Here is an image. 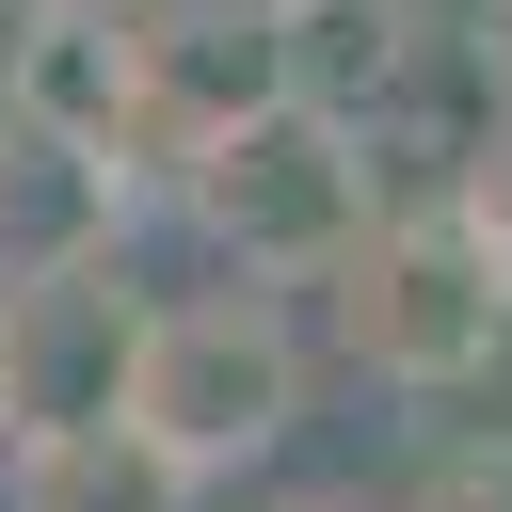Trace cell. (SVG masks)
<instances>
[{
    "mask_svg": "<svg viewBox=\"0 0 512 512\" xmlns=\"http://www.w3.org/2000/svg\"><path fill=\"white\" fill-rule=\"evenodd\" d=\"M288 416H304V336H288V304H272L256 272H208V288L144 304L128 432H144L192 496H224L240 464H272V448H288Z\"/></svg>",
    "mask_w": 512,
    "mask_h": 512,
    "instance_id": "1",
    "label": "cell"
},
{
    "mask_svg": "<svg viewBox=\"0 0 512 512\" xmlns=\"http://www.w3.org/2000/svg\"><path fill=\"white\" fill-rule=\"evenodd\" d=\"M176 208H192V240H208L224 272L320 288V272L352 256V224L384 208V160H368V128H336V112H304V96H256V112H224V128L176 160Z\"/></svg>",
    "mask_w": 512,
    "mask_h": 512,
    "instance_id": "2",
    "label": "cell"
},
{
    "mask_svg": "<svg viewBox=\"0 0 512 512\" xmlns=\"http://www.w3.org/2000/svg\"><path fill=\"white\" fill-rule=\"evenodd\" d=\"M320 288H336L352 368H368V384H400V400H464V384L512 352V288H496V256L464 240V208H448V192H384Z\"/></svg>",
    "mask_w": 512,
    "mask_h": 512,
    "instance_id": "3",
    "label": "cell"
},
{
    "mask_svg": "<svg viewBox=\"0 0 512 512\" xmlns=\"http://www.w3.org/2000/svg\"><path fill=\"white\" fill-rule=\"evenodd\" d=\"M144 272L128 240L112 256H64L32 288H0V448H48V432H112L128 416V352H144Z\"/></svg>",
    "mask_w": 512,
    "mask_h": 512,
    "instance_id": "4",
    "label": "cell"
},
{
    "mask_svg": "<svg viewBox=\"0 0 512 512\" xmlns=\"http://www.w3.org/2000/svg\"><path fill=\"white\" fill-rule=\"evenodd\" d=\"M256 32H272V96H304V112H336V128H400L416 112V64H432V32L400 16V0H256ZM464 48V32H448Z\"/></svg>",
    "mask_w": 512,
    "mask_h": 512,
    "instance_id": "5",
    "label": "cell"
},
{
    "mask_svg": "<svg viewBox=\"0 0 512 512\" xmlns=\"http://www.w3.org/2000/svg\"><path fill=\"white\" fill-rule=\"evenodd\" d=\"M128 160L112 144H80V128H32V112H0V288H32V272H64V256H112L128 240Z\"/></svg>",
    "mask_w": 512,
    "mask_h": 512,
    "instance_id": "6",
    "label": "cell"
},
{
    "mask_svg": "<svg viewBox=\"0 0 512 512\" xmlns=\"http://www.w3.org/2000/svg\"><path fill=\"white\" fill-rule=\"evenodd\" d=\"M0 112L112 144V128H128V16H48V0H0Z\"/></svg>",
    "mask_w": 512,
    "mask_h": 512,
    "instance_id": "7",
    "label": "cell"
},
{
    "mask_svg": "<svg viewBox=\"0 0 512 512\" xmlns=\"http://www.w3.org/2000/svg\"><path fill=\"white\" fill-rule=\"evenodd\" d=\"M0 512H192V480L112 416V432H48V448H0Z\"/></svg>",
    "mask_w": 512,
    "mask_h": 512,
    "instance_id": "8",
    "label": "cell"
},
{
    "mask_svg": "<svg viewBox=\"0 0 512 512\" xmlns=\"http://www.w3.org/2000/svg\"><path fill=\"white\" fill-rule=\"evenodd\" d=\"M448 208H464V240L496 256V288H512V96H480V128L448 144V176H432Z\"/></svg>",
    "mask_w": 512,
    "mask_h": 512,
    "instance_id": "9",
    "label": "cell"
},
{
    "mask_svg": "<svg viewBox=\"0 0 512 512\" xmlns=\"http://www.w3.org/2000/svg\"><path fill=\"white\" fill-rule=\"evenodd\" d=\"M400 512H512V464H432Z\"/></svg>",
    "mask_w": 512,
    "mask_h": 512,
    "instance_id": "10",
    "label": "cell"
},
{
    "mask_svg": "<svg viewBox=\"0 0 512 512\" xmlns=\"http://www.w3.org/2000/svg\"><path fill=\"white\" fill-rule=\"evenodd\" d=\"M464 48H480V80L512 96V0H480V16H464Z\"/></svg>",
    "mask_w": 512,
    "mask_h": 512,
    "instance_id": "11",
    "label": "cell"
},
{
    "mask_svg": "<svg viewBox=\"0 0 512 512\" xmlns=\"http://www.w3.org/2000/svg\"><path fill=\"white\" fill-rule=\"evenodd\" d=\"M256 512H368V496H256Z\"/></svg>",
    "mask_w": 512,
    "mask_h": 512,
    "instance_id": "12",
    "label": "cell"
},
{
    "mask_svg": "<svg viewBox=\"0 0 512 512\" xmlns=\"http://www.w3.org/2000/svg\"><path fill=\"white\" fill-rule=\"evenodd\" d=\"M48 16H144V0H48Z\"/></svg>",
    "mask_w": 512,
    "mask_h": 512,
    "instance_id": "13",
    "label": "cell"
}]
</instances>
